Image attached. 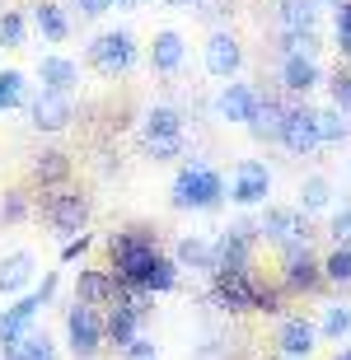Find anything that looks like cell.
<instances>
[{
  "label": "cell",
  "instance_id": "obj_1",
  "mask_svg": "<svg viewBox=\"0 0 351 360\" xmlns=\"http://www.w3.org/2000/svg\"><path fill=\"white\" fill-rule=\"evenodd\" d=\"M220 197H225V174L211 169L206 160H197V155L169 183V201H174L178 211H216Z\"/></svg>",
  "mask_w": 351,
  "mask_h": 360
},
{
  "label": "cell",
  "instance_id": "obj_2",
  "mask_svg": "<svg viewBox=\"0 0 351 360\" xmlns=\"http://www.w3.org/2000/svg\"><path fill=\"white\" fill-rule=\"evenodd\" d=\"M164 248H160V239L150 234V229H113L108 234V267H113V276L117 281H146V267L160 257Z\"/></svg>",
  "mask_w": 351,
  "mask_h": 360
},
{
  "label": "cell",
  "instance_id": "obj_3",
  "mask_svg": "<svg viewBox=\"0 0 351 360\" xmlns=\"http://www.w3.org/2000/svg\"><path fill=\"white\" fill-rule=\"evenodd\" d=\"M42 215H47V225L56 229V234H66V239H75V234H84V225H89V197H84L80 187H47V201H42Z\"/></svg>",
  "mask_w": 351,
  "mask_h": 360
},
{
  "label": "cell",
  "instance_id": "obj_4",
  "mask_svg": "<svg viewBox=\"0 0 351 360\" xmlns=\"http://www.w3.org/2000/svg\"><path fill=\"white\" fill-rule=\"evenodd\" d=\"M108 342V328H103V309L89 304H70L66 309V347L75 351V360H94Z\"/></svg>",
  "mask_w": 351,
  "mask_h": 360
},
{
  "label": "cell",
  "instance_id": "obj_5",
  "mask_svg": "<svg viewBox=\"0 0 351 360\" xmlns=\"http://www.w3.org/2000/svg\"><path fill=\"white\" fill-rule=\"evenodd\" d=\"M89 66L98 70V75H127V70L136 66V38L127 33V28H108V33H98L94 42H89Z\"/></svg>",
  "mask_w": 351,
  "mask_h": 360
},
{
  "label": "cell",
  "instance_id": "obj_6",
  "mask_svg": "<svg viewBox=\"0 0 351 360\" xmlns=\"http://www.w3.org/2000/svg\"><path fill=\"white\" fill-rule=\"evenodd\" d=\"M211 295H216L220 309L230 314H248L257 304V276L253 267H216L211 271Z\"/></svg>",
  "mask_w": 351,
  "mask_h": 360
},
{
  "label": "cell",
  "instance_id": "obj_7",
  "mask_svg": "<svg viewBox=\"0 0 351 360\" xmlns=\"http://www.w3.org/2000/svg\"><path fill=\"white\" fill-rule=\"evenodd\" d=\"M257 229H262V239L276 243L281 253L295 248V243H309V220H305L300 206H267L262 220H257Z\"/></svg>",
  "mask_w": 351,
  "mask_h": 360
},
{
  "label": "cell",
  "instance_id": "obj_8",
  "mask_svg": "<svg viewBox=\"0 0 351 360\" xmlns=\"http://www.w3.org/2000/svg\"><path fill=\"white\" fill-rule=\"evenodd\" d=\"M281 146L291 150V155H314V150L324 146V136H319V108H309V103H291L286 108Z\"/></svg>",
  "mask_w": 351,
  "mask_h": 360
},
{
  "label": "cell",
  "instance_id": "obj_9",
  "mask_svg": "<svg viewBox=\"0 0 351 360\" xmlns=\"http://www.w3.org/2000/svg\"><path fill=\"white\" fill-rule=\"evenodd\" d=\"M324 257H314L309 243H295L281 253V285L286 290H319L324 285Z\"/></svg>",
  "mask_w": 351,
  "mask_h": 360
},
{
  "label": "cell",
  "instance_id": "obj_10",
  "mask_svg": "<svg viewBox=\"0 0 351 360\" xmlns=\"http://www.w3.org/2000/svg\"><path fill=\"white\" fill-rule=\"evenodd\" d=\"M28 122H33V131H66L70 122H75V103H70V94L38 89L33 98H28Z\"/></svg>",
  "mask_w": 351,
  "mask_h": 360
},
{
  "label": "cell",
  "instance_id": "obj_11",
  "mask_svg": "<svg viewBox=\"0 0 351 360\" xmlns=\"http://www.w3.org/2000/svg\"><path fill=\"white\" fill-rule=\"evenodd\" d=\"M262 234V229L253 225V220H234V225H225L216 234V257L220 267H253V239Z\"/></svg>",
  "mask_w": 351,
  "mask_h": 360
},
{
  "label": "cell",
  "instance_id": "obj_12",
  "mask_svg": "<svg viewBox=\"0 0 351 360\" xmlns=\"http://www.w3.org/2000/svg\"><path fill=\"white\" fill-rule=\"evenodd\" d=\"M239 66H243V42L234 38L230 28H216L206 38V70L216 80H239Z\"/></svg>",
  "mask_w": 351,
  "mask_h": 360
},
{
  "label": "cell",
  "instance_id": "obj_13",
  "mask_svg": "<svg viewBox=\"0 0 351 360\" xmlns=\"http://www.w3.org/2000/svg\"><path fill=\"white\" fill-rule=\"evenodd\" d=\"M272 192V169L262 160H239L234 164V183H230V197L239 206H257V201H267Z\"/></svg>",
  "mask_w": 351,
  "mask_h": 360
},
{
  "label": "cell",
  "instance_id": "obj_14",
  "mask_svg": "<svg viewBox=\"0 0 351 360\" xmlns=\"http://www.w3.org/2000/svg\"><path fill=\"white\" fill-rule=\"evenodd\" d=\"M113 300H117V276H113V267H80L75 271V304L108 309Z\"/></svg>",
  "mask_w": 351,
  "mask_h": 360
},
{
  "label": "cell",
  "instance_id": "obj_15",
  "mask_svg": "<svg viewBox=\"0 0 351 360\" xmlns=\"http://www.w3.org/2000/svg\"><path fill=\"white\" fill-rule=\"evenodd\" d=\"M257 103H262V89H253L248 80H230L225 89L216 94V112L225 122H253V112H257Z\"/></svg>",
  "mask_w": 351,
  "mask_h": 360
},
{
  "label": "cell",
  "instance_id": "obj_16",
  "mask_svg": "<svg viewBox=\"0 0 351 360\" xmlns=\"http://www.w3.org/2000/svg\"><path fill=\"white\" fill-rule=\"evenodd\" d=\"M150 70L155 75H174L178 66H183V56H188V42H183V33L178 28H155V38H150Z\"/></svg>",
  "mask_w": 351,
  "mask_h": 360
},
{
  "label": "cell",
  "instance_id": "obj_17",
  "mask_svg": "<svg viewBox=\"0 0 351 360\" xmlns=\"http://www.w3.org/2000/svg\"><path fill=\"white\" fill-rule=\"evenodd\" d=\"M314 342H319V323H309L305 314H291V319H281V328H276V347L291 360H305L314 351Z\"/></svg>",
  "mask_w": 351,
  "mask_h": 360
},
{
  "label": "cell",
  "instance_id": "obj_18",
  "mask_svg": "<svg viewBox=\"0 0 351 360\" xmlns=\"http://www.w3.org/2000/svg\"><path fill=\"white\" fill-rule=\"evenodd\" d=\"M33 276H38V257L28 253V248H14V253L0 257V290L5 295L33 290Z\"/></svg>",
  "mask_w": 351,
  "mask_h": 360
},
{
  "label": "cell",
  "instance_id": "obj_19",
  "mask_svg": "<svg viewBox=\"0 0 351 360\" xmlns=\"http://www.w3.org/2000/svg\"><path fill=\"white\" fill-rule=\"evenodd\" d=\"M174 262L178 267H192V271H211L220 267V257H216V239H206V234H178L174 243Z\"/></svg>",
  "mask_w": 351,
  "mask_h": 360
},
{
  "label": "cell",
  "instance_id": "obj_20",
  "mask_svg": "<svg viewBox=\"0 0 351 360\" xmlns=\"http://www.w3.org/2000/svg\"><path fill=\"white\" fill-rule=\"evenodd\" d=\"M324 0H276V28L281 33H319Z\"/></svg>",
  "mask_w": 351,
  "mask_h": 360
},
{
  "label": "cell",
  "instance_id": "obj_21",
  "mask_svg": "<svg viewBox=\"0 0 351 360\" xmlns=\"http://www.w3.org/2000/svg\"><path fill=\"white\" fill-rule=\"evenodd\" d=\"M141 319H146V314H141V309H132V304H122V300H113L108 304V314H103V328H108V342L113 347H132L136 337H141Z\"/></svg>",
  "mask_w": 351,
  "mask_h": 360
},
{
  "label": "cell",
  "instance_id": "obj_22",
  "mask_svg": "<svg viewBox=\"0 0 351 360\" xmlns=\"http://www.w3.org/2000/svg\"><path fill=\"white\" fill-rule=\"evenodd\" d=\"M324 84V70L314 56H281V89L286 94H309Z\"/></svg>",
  "mask_w": 351,
  "mask_h": 360
},
{
  "label": "cell",
  "instance_id": "obj_23",
  "mask_svg": "<svg viewBox=\"0 0 351 360\" xmlns=\"http://www.w3.org/2000/svg\"><path fill=\"white\" fill-rule=\"evenodd\" d=\"M183 136V112L174 103H155L141 117V141H178Z\"/></svg>",
  "mask_w": 351,
  "mask_h": 360
},
{
  "label": "cell",
  "instance_id": "obj_24",
  "mask_svg": "<svg viewBox=\"0 0 351 360\" xmlns=\"http://www.w3.org/2000/svg\"><path fill=\"white\" fill-rule=\"evenodd\" d=\"M38 80H42V89H52V94H70L80 84V66L61 52H47L38 61Z\"/></svg>",
  "mask_w": 351,
  "mask_h": 360
},
{
  "label": "cell",
  "instance_id": "obj_25",
  "mask_svg": "<svg viewBox=\"0 0 351 360\" xmlns=\"http://www.w3.org/2000/svg\"><path fill=\"white\" fill-rule=\"evenodd\" d=\"M42 309V300L33 290L28 295H19L14 304H5L0 309V342H10V337H24V333H33V314Z\"/></svg>",
  "mask_w": 351,
  "mask_h": 360
},
{
  "label": "cell",
  "instance_id": "obj_26",
  "mask_svg": "<svg viewBox=\"0 0 351 360\" xmlns=\"http://www.w3.org/2000/svg\"><path fill=\"white\" fill-rule=\"evenodd\" d=\"M286 98H276V94H262V103H257L253 122H248V136H257V141H281V127H286Z\"/></svg>",
  "mask_w": 351,
  "mask_h": 360
},
{
  "label": "cell",
  "instance_id": "obj_27",
  "mask_svg": "<svg viewBox=\"0 0 351 360\" xmlns=\"http://www.w3.org/2000/svg\"><path fill=\"white\" fill-rule=\"evenodd\" d=\"M33 24H38V33L47 42H66L70 38V19H66V10H61L56 0H38V5H33Z\"/></svg>",
  "mask_w": 351,
  "mask_h": 360
},
{
  "label": "cell",
  "instance_id": "obj_28",
  "mask_svg": "<svg viewBox=\"0 0 351 360\" xmlns=\"http://www.w3.org/2000/svg\"><path fill=\"white\" fill-rule=\"evenodd\" d=\"M33 178H38L42 187H66L70 155H61V150H38V155H33Z\"/></svg>",
  "mask_w": 351,
  "mask_h": 360
},
{
  "label": "cell",
  "instance_id": "obj_29",
  "mask_svg": "<svg viewBox=\"0 0 351 360\" xmlns=\"http://www.w3.org/2000/svg\"><path fill=\"white\" fill-rule=\"evenodd\" d=\"M28 80H24V70H14L5 66L0 70V108H28Z\"/></svg>",
  "mask_w": 351,
  "mask_h": 360
},
{
  "label": "cell",
  "instance_id": "obj_30",
  "mask_svg": "<svg viewBox=\"0 0 351 360\" xmlns=\"http://www.w3.org/2000/svg\"><path fill=\"white\" fill-rule=\"evenodd\" d=\"M319 136H324V146H342L351 136V117L342 112V108H319Z\"/></svg>",
  "mask_w": 351,
  "mask_h": 360
},
{
  "label": "cell",
  "instance_id": "obj_31",
  "mask_svg": "<svg viewBox=\"0 0 351 360\" xmlns=\"http://www.w3.org/2000/svg\"><path fill=\"white\" fill-rule=\"evenodd\" d=\"M141 285H146V290H155V295L174 290V285H178V262H174L169 253H160V257L146 267V281H141Z\"/></svg>",
  "mask_w": 351,
  "mask_h": 360
},
{
  "label": "cell",
  "instance_id": "obj_32",
  "mask_svg": "<svg viewBox=\"0 0 351 360\" xmlns=\"http://www.w3.org/2000/svg\"><path fill=\"white\" fill-rule=\"evenodd\" d=\"M328 201H333V183H328L324 174H309L305 183H300V211H324Z\"/></svg>",
  "mask_w": 351,
  "mask_h": 360
},
{
  "label": "cell",
  "instance_id": "obj_33",
  "mask_svg": "<svg viewBox=\"0 0 351 360\" xmlns=\"http://www.w3.org/2000/svg\"><path fill=\"white\" fill-rule=\"evenodd\" d=\"M319 333H324V337H347L351 333V304H328Z\"/></svg>",
  "mask_w": 351,
  "mask_h": 360
},
{
  "label": "cell",
  "instance_id": "obj_34",
  "mask_svg": "<svg viewBox=\"0 0 351 360\" xmlns=\"http://www.w3.org/2000/svg\"><path fill=\"white\" fill-rule=\"evenodd\" d=\"M328 94H333V108H342L351 117V66H338L328 75Z\"/></svg>",
  "mask_w": 351,
  "mask_h": 360
},
{
  "label": "cell",
  "instance_id": "obj_35",
  "mask_svg": "<svg viewBox=\"0 0 351 360\" xmlns=\"http://www.w3.org/2000/svg\"><path fill=\"white\" fill-rule=\"evenodd\" d=\"M324 276L338 281V285H347V281H351V248H347V243H342V248H333V253L324 257Z\"/></svg>",
  "mask_w": 351,
  "mask_h": 360
},
{
  "label": "cell",
  "instance_id": "obj_36",
  "mask_svg": "<svg viewBox=\"0 0 351 360\" xmlns=\"http://www.w3.org/2000/svg\"><path fill=\"white\" fill-rule=\"evenodd\" d=\"M333 38H338V52L351 61V0H342L333 10Z\"/></svg>",
  "mask_w": 351,
  "mask_h": 360
},
{
  "label": "cell",
  "instance_id": "obj_37",
  "mask_svg": "<svg viewBox=\"0 0 351 360\" xmlns=\"http://www.w3.org/2000/svg\"><path fill=\"white\" fill-rule=\"evenodd\" d=\"M19 42H24V14L0 10V47H19Z\"/></svg>",
  "mask_w": 351,
  "mask_h": 360
},
{
  "label": "cell",
  "instance_id": "obj_38",
  "mask_svg": "<svg viewBox=\"0 0 351 360\" xmlns=\"http://www.w3.org/2000/svg\"><path fill=\"white\" fill-rule=\"evenodd\" d=\"M319 33H281V56H314Z\"/></svg>",
  "mask_w": 351,
  "mask_h": 360
},
{
  "label": "cell",
  "instance_id": "obj_39",
  "mask_svg": "<svg viewBox=\"0 0 351 360\" xmlns=\"http://www.w3.org/2000/svg\"><path fill=\"white\" fill-rule=\"evenodd\" d=\"M328 234H333V243H347L351 248V206H342V211H333V220H328Z\"/></svg>",
  "mask_w": 351,
  "mask_h": 360
},
{
  "label": "cell",
  "instance_id": "obj_40",
  "mask_svg": "<svg viewBox=\"0 0 351 360\" xmlns=\"http://www.w3.org/2000/svg\"><path fill=\"white\" fill-rule=\"evenodd\" d=\"M257 314H281V285H267V281H257Z\"/></svg>",
  "mask_w": 351,
  "mask_h": 360
},
{
  "label": "cell",
  "instance_id": "obj_41",
  "mask_svg": "<svg viewBox=\"0 0 351 360\" xmlns=\"http://www.w3.org/2000/svg\"><path fill=\"white\" fill-rule=\"evenodd\" d=\"M141 146H146L150 160H178V155H183V136H178V141H141Z\"/></svg>",
  "mask_w": 351,
  "mask_h": 360
},
{
  "label": "cell",
  "instance_id": "obj_42",
  "mask_svg": "<svg viewBox=\"0 0 351 360\" xmlns=\"http://www.w3.org/2000/svg\"><path fill=\"white\" fill-rule=\"evenodd\" d=\"M122 360H160V347H155V342H150V337L141 333V337L132 342V347L122 351Z\"/></svg>",
  "mask_w": 351,
  "mask_h": 360
},
{
  "label": "cell",
  "instance_id": "obj_43",
  "mask_svg": "<svg viewBox=\"0 0 351 360\" xmlns=\"http://www.w3.org/2000/svg\"><path fill=\"white\" fill-rule=\"evenodd\" d=\"M24 215H28L24 192H5V201H0V220H24Z\"/></svg>",
  "mask_w": 351,
  "mask_h": 360
},
{
  "label": "cell",
  "instance_id": "obj_44",
  "mask_svg": "<svg viewBox=\"0 0 351 360\" xmlns=\"http://www.w3.org/2000/svg\"><path fill=\"white\" fill-rule=\"evenodd\" d=\"M56 285H61V276H56V271H42V281H38V285H33V295H38L42 304H47V300H52V295H56Z\"/></svg>",
  "mask_w": 351,
  "mask_h": 360
},
{
  "label": "cell",
  "instance_id": "obj_45",
  "mask_svg": "<svg viewBox=\"0 0 351 360\" xmlns=\"http://www.w3.org/2000/svg\"><path fill=\"white\" fill-rule=\"evenodd\" d=\"M33 360H56V347L47 333H33Z\"/></svg>",
  "mask_w": 351,
  "mask_h": 360
},
{
  "label": "cell",
  "instance_id": "obj_46",
  "mask_svg": "<svg viewBox=\"0 0 351 360\" xmlns=\"http://www.w3.org/2000/svg\"><path fill=\"white\" fill-rule=\"evenodd\" d=\"M117 0H75V10L80 14H89V19H98V14H108Z\"/></svg>",
  "mask_w": 351,
  "mask_h": 360
},
{
  "label": "cell",
  "instance_id": "obj_47",
  "mask_svg": "<svg viewBox=\"0 0 351 360\" xmlns=\"http://www.w3.org/2000/svg\"><path fill=\"white\" fill-rule=\"evenodd\" d=\"M84 248H89V234H75V239L61 243V257H66V262H75V257H80Z\"/></svg>",
  "mask_w": 351,
  "mask_h": 360
},
{
  "label": "cell",
  "instance_id": "obj_48",
  "mask_svg": "<svg viewBox=\"0 0 351 360\" xmlns=\"http://www.w3.org/2000/svg\"><path fill=\"white\" fill-rule=\"evenodd\" d=\"M225 10H230V0H197V14H206V19H216Z\"/></svg>",
  "mask_w": 351,
  "mask_h": 360
},
{
  "label": "cell",
  "instance_id": "obj_49",
  "mask_svg": "<svg viewBox=\"0 0 351 360\" xmlns=\"http://www.w3.org/2000/svg\"><path fill=\"white\" fill-rule=\"evenodd\" d=\"M164 5H178V10H183V5H197V0H164Z\"/></svg>",
  "mask_w": 351,
  "mask_h": 360
},
{
  "label": "cell",
  "instance_id": "obj_50",
  "mask_svg": "<svg viewBox=\"0 0 351 360\" xmlns=\"http://www.w3.org/2000/svg\"><path fill=\"white\" fill-rule=\"evenodd\" d=\"M117 5H141V0H117Z\"/></svg>",
  "mask_w": 351,
  "mask_h": 360
},
{
  "label": "cell",
  "instance_id": "obj_51",
  "mask_svg": "<svg viewBox=\"0 0 351 360\" xmlns=\"http://www.w3.org/2000/svg\"><path fill=\"white\" fill-rule=\"evenodd\" d=\"M338 360H351V351H342V356H338Z\"/></svg>",
  "mask_w": 351,
  "mask_h": 360
}]
</instances>
